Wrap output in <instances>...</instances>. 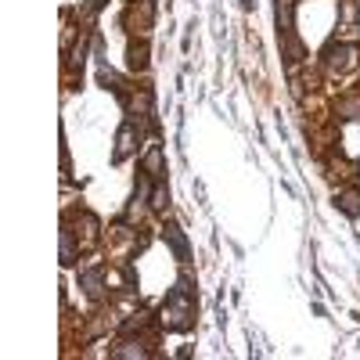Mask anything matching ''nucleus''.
Segmentation results:
<instances>
[{
    "label": "nucleus",
    "instance_id": "obj_6",
    "mask_svg": "<svg viewBox=\"0 0 360 360\" xmlns=\"http://www.w3.org/2000/svg\"><path fill=\"white\" fill-rule=\"evenodd\" d=\"M162 238L173 245V252H177V260H187V238H184V230L177 227V224H166V230H162Z\"/></svg>",
    "mask_w": 360,
    "mask_h": 360
},
{
    "label": "nucleus",
    "instance_id": "obj_9",
    "mask_svg": "<svg viewBox=\"0 0 360 360\" xmlns=\"http://www.w3.org/2000/svg\"><path fill=\"white\" fill-rule=\"evenodd\" d=\"M76 263V242H72V230L65 227L61 230V267H72Z\"/></svg>",
    "mask_w": 360,
    "mask_h": 360
},
{
    "label": "nucleus",
    "instance_id": "obj_2",
    "mask_svg": "<svg viewBox=\"0 0 360 360\" xmlns=\"http://www.w3.org/2000/svg\"><path fill=\"white\" fill-rule=\"evenodd\" d=\"M324 58H328L331 72H350V69H357V44H331L324 51Z\"/></svg>",
    "mask_w": 360,
    "mask_h": 360
},
{
    "label": "nucleus",
    "instance_id": "obj_5",
    "mask_svg": "<svg viewBox=\"0 0 360 360\" xmlns=\"http://www.w3.org/2000/svg\"><path fill=\"white\" fill-rule=\"evenodd\" d=\"M134 148H137V144H134V123H123V130H119V137H116V155H112V159L123 162L126 155L134 152Z\"/></svg>",
    "mask_w": 360,
    "mask_h": 360
},
{
    "label": "nucleus",
    "instance_id": "obj_10",
    "mask_svg": "<svg viewBox=\"0 0 360 360\" xmlns=\"http://www.w3.org/2000/svg\"><path fill=\"white\" fill-rule=\"evenodd\" d=\"M144 166H148V173H152L155 180L162 177V148H159V144H152V148H148V155H144Z\"/></svg>",
    "mask_w": 360,
    "mask_h": 360
},
{
    "label": "nucleus",
    "instance_id": "obj_3",
    "mask_svg": "<svg viewBox=\"0 0 360 360\" xmlns=\"http://www.w3.org/2000/svg\"><path fill=\"white\" fill-rule=\"evenodd\" d=\"M335 205L343 209L346 217H360V187H343L335 195Z\"/></svg>",
    "mask_w": 360,
    "mask_h": 360
},
{
    "label": "nucleus",
    "instance_id": "obj_4",
    "mask_svg": "<svg viewBox=\"0 0 360 360\" xmlns=\"http://www.w3.org/2000/svg\"><path fill=\"white\" fill-rule=\"evenodd\" d=\"M76 235H79V245H94L97 242V217H91V213L76 217Z\"/></svg>",
    "mask_w": 360,
    "mask_h": 360
},
{
    "label": "nucleus",
    "instance_id": "obj_7",
    "mask_svg": "<svg viewBox=\"0 0 360 360\" xmlns=\"http://www.w3.org/2000/svg\"><path fill=\"white\" fill-rule=\"evenodd\" d=\"M79 285L87 288V295H94V299H97V295H101V267L83 270V274H79Z\"/></svg>",
    "mask_w": 360,
    "mask_h": 360
},
{
    "label": "nucleus",
    "instance_id": "obj_8",
    "mask_svg": "<svg viewBox=\"0 0 360 360\" xmlns=\"http://www.w3.org/2000/svg\"><path fill=\"white\" fill-rule=\"evenodd\" d=\"M112 357H119V360H144L148 357V346H141V343H123V346H116L112 350Z\"/></svg>",
    "mask_w": 360,
    "mask_h": 360
},
{
    "label": "nucleus",
    "instance_id": "obj_11",
    "mask_svg": "<svg viewBox=\"0 0 360 360\" xmlns=\"http://www.w3.org/2000/svg\"><path fill=\"white\" fill-rule=\"evenodd\" d=\"M130 69H134V72H144V69H148V47H144V44H134V47H130Z\"/></svg>",
    "mask_w": 360,
    "mask_h": 360
},
{
    "label": "nucleus",
    "instance_id": "obj_14",
    "mask_svg": "<svg viewBox=\"0 0 360 360\" xmlns=\"http://www.w3.org/2000/svg\"><path fill=\"white\" fill-rule=\"evenodd\" d=\"M343 15H346V22H357V18H360V11H357L353 0H343Z\"/></svg>",
    "mask_w": 360,
    "mask_h": 360
},
{
    "label": "nucleus",
    "instance_id": "obj_1",
    "mask_svg": "<svg viewBox=\"0 0 360 360\" xmlns=\"http://www.w3.org/2000/svg\"><path fill=\"white\" fill-rule=\"evenodd\" d=\"M191 317H195V299H191V288H187V278H180L162 306V324L169 331H187L191 328Z\"/></svg>",
    "mask_w": 360,
    "mask_h": 360
},
{
    "label": "nucleus",
    "instance_id": "obj_12",
    "mask_svg": "<svg viewBox=\"0 0 360 360\" xmlns=\"http://www.w3.org/2000/svg\"><path fill=\"white\" fill-rule=\"evenodd\" d=\"M292 8H295V0H278V22L288 36H292Z\"/></svg>",
    "mask_w": 360,
    "mask_h": 360
},
{
    "label": "nucleus",
    "instance_id": "obj_13",
    "mask_svg": "<svg viewBox=\"0 0 360 360\" xmlns=\"http://www.w3.org/2000/svg\"><path fill=\"white\" fill-rule=\"evenodd\" d=\"M166 202H169L166 184H162V180H155V191H152V209H166Z\"/></svg>",
    "mask_w": 360,
    "mask_h": 360
}]
</instances>
